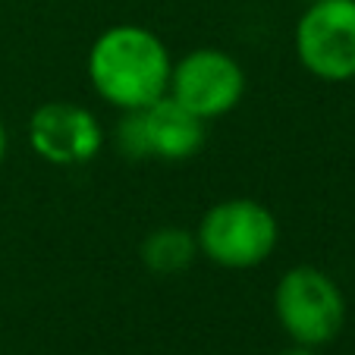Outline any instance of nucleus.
Wrapping results in <instances>:
<instances>
[{"label": "nucleus", "instance_id": "obj_1", "mask_svg": "<svg viewBox=\"0 0 355 355\" xmlns=\"http://www.w3.org/2000/svg\"><path fill=\"white\" fill-rule=\"evenodd\" d=\"M173 57L164 38L148 26H110L88 47L85 73L94 94L120 114L141 110L170 88Z\"/></svg>", "mask_w": 355, "mask_h": 355}, {"label": "nucleus", "instance_id": "obj_2", "mask_svg": "<svg viewBox=\"0 0 355 355\" xmlns=\"http://www.w3.org/2000/svg\"><path fill=\"white\" fill-rule=\"evenodd\" d=\"M198 255L223 270L261 268L280 245V220L258 198H223L195 227Z\"/></svg>", "mask_w": 355, "mask_h": 355}, {"label": "nucleus", "instance_id": "obj_3", "mask_svg": "<svg viewBox=\"0 0 355 355\" xmlns=\"http://www.w3.org/2000/svg\"><path fill=\"white\" fill-rule=\"evenodd\" d=\"M274 315L289 343L321 349L343 334L346 295L327 270L315 264H295L274 289Z\"/></svg>", "mask_w": 355, "mask_h": 355}, {"label": "nucleus", "instance_id": "obj_4", "mask_svg": "<svg viewBox=\"0 0 355 355\" xmlns=\"http://www.w3.org/2000/svg\"><path fill=\"white\" fill-rule=\"evenodd\" d=\"M293 51L309 76L330 85L355 79V0H311L293 32Z\"/></svg>", "mask_w": 355, "mask_h": 355}, {"label": "nucleus", "instance_id": "obj_5", "mask_svg": "<svg viewBox=\"0 0 355 355\" xmlns=\"http://www.w3.org/2000/svg\"><path fill=\"white\" fill-rule=\"evenodd\" d=\"M208 139V123L189 114L170 94L141 110H129L116 123V148L129 161H167L180 164L201 151Z\"/></svg>", "mask_w": 355, "mask_h": 355}, {"label": "nucleus", "instance_id": "obj_6", "mask_svg": "<svg viewBox=\"0 0 355 355\" xmlns=\"http://www.w3.org/2000/svg\"><path fill=\"white\" fill-rule=\"evenodd\" d=\"M167 94L198 120H220L239 107L245 94V69L223 47H195L173 60Z\"/></svg>", "mask_w": 355, "mask_h": 355}, {"label": "nucleus", "instance_id": "obj_7", "mask_svg": "<svg viewBox=\"0 0 355 355\" xmlns=\"http://www.w3.org/2000/svg\"><path fill=\"white\" fill-rule=\"evenodd\" d=\"M28 145L44 164L82 167L92 164L104 148V126L82 104L44 101L28 116Z\"/></svg>", "mask_w": 355, "mask_h": 355}, {"label": "nucleus", "instance_id": "obj_8", "mask_svg": "<svg viewBox=\"0 0 355 355\" xmlns=\"http://www.w3.org/2000/svg\"><path fill=\"white\" fill-rule=\"evenodd\" d=\"M141 264L157 277H173L192 268L198 258V242H195V230L186 227H157L141 239Z\"/></svg>", "mask_w": 355, "mask_h": 355}, {"label": "nucleus", "instance_id": "obj_9", "mask_svg": "<svg viewBox=\"0 0 355 355\" xmlns=\"http://www.w3.org/2000/svg\"><path fill=\"white\" fill-rule=\"evenodd\" d=\"M7 148H10V135H7V126L0 120V164L7 161Z\"/></svg>", "mask_w": 355, "mask_h": 355}, {"label": "nucleus", "instance_id": "obj_10", "mask_svg": "<svg viewBox=\"0 0 355 355\" xmlns=\"http://www.w3.org/2000/svg\"><path fill=\"white\" fill-rule=\"evenodd\" d=\"M280 355H318V349H309V346H289V349H283Z\"/></svg>", "mask_w": 355, "mask_h": 355}, {"label": "nucleus", "instance_id": "obj_11", "mask_svg": "<svg viewBox=\"0 0 355 355\" xmlns=\"http://www.w3.org/2000/svg\"><path fill=\"white\" fill-rule=\"evenodd\" d=\"M299 3H311V0H299Z\"/></svg>", "mask_w": 355, "mask_h": 355}]
</instances>
